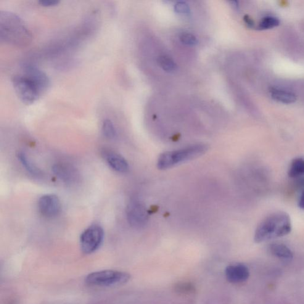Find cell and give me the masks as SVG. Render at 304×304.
<instances>
[{
    "label": "cell",
    "instance_id": "7",
    "mask_svg": "<svg viewBox=\"0 0 304 304\" xmlns=\"http://www.w3.org/2000/svg\"><path fill=\"white\" fill-rule=\"evenodd\" d=\"M128 223L134 228H142L146 225L148 215L146 208L138 200L129 203L126 210Z\"/></svg>",
    "mask_w": 304,
    "mask_h": 304
},
{
    "label": "cell",
    "instance_id": "18",
    "mask_svg": "<svg viewBox=\"0 0 304 304\" xmlns=\"http://www.w3.org/2000/svg\"><path fill=\"white\" fill-rule=\"evenodd\" d=\"M102 133L106 138L113 139L117 136V131L112 121L106 119L102 123Z\"/></svg>",
    "mask_w": 304,
    "mask_h": 304
},
{
    "label": "cell",
    "instance_id": "20",
    "mask_svg": "<svg viewBox=\"0 0 304 304\" xmlns=\"http://www.w3.org/2000/svg\"><path fill=\"white\" fill-rule=\"evenodd\" d=\"M179 40L182 44L189 46H195L198 44V40L193 34L189 32H183L179 36Z\"/></svg>",
    "mask_w": 304,
    "mask_h": 304
},
{
    "label": "cell",
    "instance_id": "4",
    "mask_svg": "<svg viewBox=\"0 0 304 304\" xmlns=\"http://www.w3.org/2000/svg\"><path fill=\"white\" fill-rule=\"evenodd\" d=\"M130 277V274L126 272L105 270L89 274L85 278V282L93 287H115L126 284Z\"/></svg>",
    "mask_w": 304,
    "mask_h": 304
},
{
    "label": "cell",
    "instance_id": "24",
    "mask_svg": "<svg viewBox=\"0 0 304 304\" xmlns=\"http://www.w3.org/2000/svg\"><path fill=\"white\" fill-rule=\"evenodd\" d=\"M299 207L304 209V190L301 194L300 201H299Z\"/></svg>",
    "mask_w": 304,
    "mask_h": 304
},
{
    "label": "cell",
    "instance_id": "15",
    "mask_svg": "<svg viewBox=\"0 0 304 304\" xmlns=\"http://www.w3.org/2000/svg\"><path fill=\"white\" fill-rule=\"evenodd\" d=\"M289 176L290 178H299L304 176V159L298 158L292 161L290 166Z\"/></svg>",
    "mask_w": 304,
    "mask_h": 304
},
{
    "label": "cell",
    "instance_id": "3",
    "mask_svg": "<svg viewBox=\"0 0 304 304\" xmlns=\"http://www.w3.org/2000/svg\"><path fill=\"white\" fill-rule=\"evenodd\" d=\"M208 147L206 145L200 144L175 150L166 152L160 155L158 160V167L160 170H166L177 164L193 160L204 154Z\"/></svg>",
    "mask_w": 304,
    "mask_h": 304
},
{
    "label": "cell",
    "instance_id": "6",
    "mask_svg": "<svg viewBox=\"0 0 304 304\" xmlns=\"http://www.w3.org/2000/svg\"><path fill=\"white\" fill-rule=\"evenodd\" d=\"M104 239V229L98 224H95L84 230L80 239L82 252L89 255L96 252L102 244Z\"/></svg>",
    "mask_w": 304,
    "mask_h": 304
},
{
    "label": "cell",
    "instance_id": "21",
    "mask_svg": "<svg viewBox=\"0 0 304 304\" xmlns=\"http://www.w3.org/2000/svg\"><path fill=\"white\" fill-rule=\"evenodd\" d=\"M174 10L180 15H189L191 13L189 5L184 1L177 2L174 6Z\"/></svg>",
    "mask_w": 304,
    "mask_h": 304
},
{
    "label": "cell",
    "instance_id": "16",
    "mask_svg": "<svg viewBox=\"0 0 304 304\" xmlns=\"http://www.w3.org/2000/svg\"><path fill=\"white\" fill-rule=\"evenodd\" d=\"M158 64L166 72L173 73L178 68L174 60L167 55H160L157 59Z\"/></svg>",
    "mask_w": 304,
    "mask_h": 304
},
{
    "label": "cell",
    "instance_id": "19",
    "mask_svg": "<svg viewBox=\"0 0 304 304\" xmlns=\"http://www.w3.org/2000/svg\"><path fill=\"white\" fill-rule=\"evenodd\" d=\"M280 24L279 18L268 16L263 18L259 23L258 28L260 30H270L278 26Z\"/></svg>",
    "mask_w": 304,
    "mask_h": 304
},
{
    "label": "cell",
    "instance_id": "13",
    "mask_svg": "<svg viewBox=\"0 0 304 304\" xmlns=\"http://www.w3.org/2000/svg\"><path fill=\"white\" fill-rule=\"evenodd\" d=\"M270 252L275 257L284 261H290L293 256L292 251L286 245L281 243H273L270 245Z\"/></svg>",
    "mask_w": 304,
    "mask_h": 304
},
{
    "label": "cell",
    "instance_id": "22",
    "mask_svg": "<svg viewBox=\"0 0 304 304\" xmlns=\"http://www.w3.org/2000/svg\"><path fill=\"white\" fill-rule=\"evenodd\" d=\"M38 2L42 6L49 7L56 6L60 2L58 0H41Z\"/></svg>",
    "mask_w": 304,
    "mask_h": 304
},
{
    "label": "cell",
    "instance_id": "9",
    "mask_svg": "<svg viewBox=\"0 0 304 304\" xmlns=\"http://www.w3.org/2000/svg\"><path fill=\"white\" fill-rule=\"evenodd\" d=\"M62 205L59 198L54 194L43 195L38 201V209L42 215L53 218L59 215Z\"/></svg>",
    "mask_w": 304,
    "mask_h": 304
},
{
    "label": "cell",
    "instance_id": "10",
    "mask_svg": "<svg viewBox=\"0 0 304 304\" xmlns=\"http://www.w3.org/2000/svg\"><path fill=\"white\" fill-rule=\"evenodd\" d=\"M52 172L60 180L67 184H75L80 178V174L73 165L64 162L55 164Z\"/></svg>",
    "mask_w": 304,
    "mask_h": 304
},
{
    "label": "cell",
    "instance_id": "1",
    "mask_svg": "<svg viewBox=\"0 0 304 304\" xmlns=\"http://www.w3.org/2000/svg\"><path fill=\"white\" fill-rule=\"evenodd\" d=\"M32 35L25 22L14 13L0 12V41L17 47H25L31 44Z\"/></svg>",
    "mask_w": 304,
    "mask_h": 304
},
{
    "label": "cell",
    "instance_id": "25",
    "mask_svg": "<svg viewBox=\"0 0 304 304\" xmlns=\"http://www.w3.org/2000/svg\"><path fill=\"white\" fill-rule=\"evenodd\" d=\"M230 3L232 4V6H234L235 9H239V4H238L237 1H231Z\"/></svg>",
    "mask_w": 304,
    "mask_h": 304
},
{
    "label": "cell",
    "instance_id": "14",
    "mask_svg": "<svg viewBox=\"0 0 304 304\" xmlns=\"http://www.w3.org/2000/svg\"><path fill=\"white\" fill-rule=\"evenodd\" d=\"M271 94L272 98L283 104H293L297 100V96L294 94L284 90L273 88L271 89Z\"/></svg>",
    "mask_w": 304,
    "mask_h": 304
},
{
    "label": "cell",
    "instance_id": "2",
    "mask_svg": "<svg viewBox=\"0 0 304 304\" xmlns=\"http://www.w3.org/2000/svg\"><path fill=\"white\" fill-rule=\"evenodd\" d=\"M291 222L287 213L279 211L267 217L259 224L255 240L260 243L276 238L286 236L291 231Z\"/></svg>",
    "mask_w": 304,
    "mask_h": 304
},
{
    "label": "cell",
    "instance_id": "12",
    "mask_svg": "<svg viewBox=\"0 0 304 304\" xmlns=\"http://www.w3.org/2000/svg\"><path fill=\"white\" fill-rule=\"evenodd\" d=\"M225 274L229 282L237 284L247 281L250 276V272L244 264H234L226 269Z\"/></svg>",
    "mask_w": 304,
    "mask_h": 304
},
{
    "label": "cell",
    "instance_id": "5",
    "mask_svg": "<svg viewBox=\"0 0 304 304\" xmlns=\"http://www.w3.org/2000/svg\"><path fill=\"white\" fill-rule=\"evenodd\" d=\"M12 82L16 94L24 104H34L42 95L33 82L23 75L13 76Z\"/></svg>",
    "mask_w": 304,
    "mask_h": 304
},
{
    "label": "cell",
    "instance_id": "23",
    "mask_svg": "<svg viewBox=\"0 0 304 304\" xmlns=\"http://www.w3.org/2000/svg\"><path fill=\"white\" fill-rule=\"evenodd\" d=\"M244 20L246 25L250 28H254L255 26V23L254 22L252 18L249 16L245 15L244 17Z\"/></svg>",
    "mask_w": 304,
    "mask_h": 304
},
{
    "label": "cell",
    "instance_id": "8",
    "mask_svg": "<svg viewBox=\"0 0 304 304\" xmlns=\"http://www.w3.org/2000/svg\"><path fill=\"white\" fill-rule=\"evenodd\" d=\"M23 71V75L33 82L41 95L46 93L50 86V80L46 73L32 65H25Z\"/></svg>",
    "mask_w": 304,
    "mask_h": 304
},
{
    "label": "cell",
    "instance_id": "11",
    "mask_svg": "<svg viewBox=\"0 0 304 304\" xmlns=\"http://www.w3.org/2000/svg\"><path fill=\"white\" fill-rule=\"evenodd\" d=\"M101 155L104 160L112 170L118 173H124L128 170V162L122 156L110 149L104 148L102 150Z\"/></svg>",
    "mask_w": 304,
    "mask_h": 304
},
{
    "label": "cell",
    "instance_id": "17",
    "mask_svg": "<svg viewBox=\"0 0 304 304\" xmlns=\"http://www.w3.org/2000/svg\"><path fill=\"white\" fill-rule=\"evenodd\" d=\"M18 160L22 163L23 167H25L28 173L32 174L34 176H41L42 175V172L40 170H39L36 166L34 165L32 163L28 160L27 157L25 155V153L22 152H18L17 154Z\"/></svg>",
    "mask_w": 304,
    "mask_h": 304
}]
</instances>
